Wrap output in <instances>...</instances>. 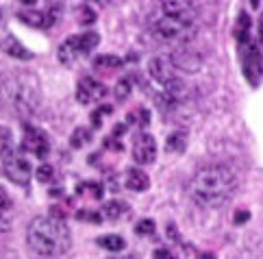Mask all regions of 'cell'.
I'll use <instances>...</instances> for the list:
<instances>
[{
    "mask_svg": "<svg viewBox=\"0 0 263 259\" xmlns=\"http://www.w3.org/2000/svg\"><path fill=\"white\" fill-rule=\"evenodd\" d=\"M239 188L235 168L229 163H209L196 170L190 181V196L202 207H220L229 202Z\"/></svg>",
    "mask_w": 263,
    "mask_h": 259,
    "instance_id": "obj_1",
    "label": "cell"
},
{
    "mask_svg": "<svg viewBox=\"0 0 263 259\" xmlns=\"http://www.w3.org/2000/svg\"><path fill=\"white\" fill-rule=\"evenodd\" d=\"M26 242H29V248L35 255L50 259V257H61L70 251L72 235L65 220L40 216L26 229Z\"/></svg>",
    "mask_w": 263,
    "mask_h": 259,
    "instance_id": "obj_2",
    "label": "cell"
},
{
    "mask_svg": "<svg viewBox=\"0 0 263 259\" xmlns=\"http://www.w3.org/2000/svg\"><path fill=\"white\" fill-rule=\"evenodd\" d=\"M42 103L40 81L33 74H17L13 83V107L22 118H31Z\"/></svg>",
    "mask_w": 263,
    "mask_h": 259,
    "instance_id": "obj_3",
    "label": "cell"
},
{
    "mask_svg": "<svg viewBox=\"0 0 263 259\" xmlns=\"http://www.w3.org/2000/svg\"><path fill=\"white\" fill-rule=\"evenodd\" d=\"M194 20H196V13L161 15L155 22V35L161 42L187 44V40H190L192 33H194Z\"/></svg>",
    "mask_w": 263,
    "mask_h": 259,
    "instance_id": "obj_4",
    "label": "cell"
},
{
    "mask_svg": "<svg viewBox=\"0 0 263 259\" xmlns=\"http://www.w3.org/2000/svg\"><path fill=\"white\" fill-rule=\"evenodd\" d=\"M22 151L35 155L37 159H46L50 153V140L46 131L33 124H24V137H22Z\"/></svg>",
    "mask_w": 263,
    "mask_h": 259,
    "instance_id": "obj_5",
    "label": "cell"
},
{
    "mask_svg": "<svg viewBox=\"0 0 263 259\" xmlns=\"http://www.w3.org/2000/svg\"><path fill=\"white\" fill-rule=\"evenodd\" d=\"M241 63H243V77L252 87L261 85L263 81V54L255 46H246L241 50Z\"/></svg>",
    "mask_w": 263,
    "mask_h": 259,
    "instance_id": "obj_6",
    "label": "cell"
},
{
    "mask_svg": "<svg viewBox=\"0 0 263 259\" xmlns=\"http://www.w3.org/2000/svg\"><path fill=\"white\" fill-rule=\"evenodd\" d=\"M170 61L174 63V68L176 70H183V72H198L202 68V54L198 50H194L192 46H187V44H181V46H176V48L172 50L170 54Z\"/></svg>",
    "mask_w": 263,
    "mask_h": 259,
    "instance_id": "obj_7",
    "label": "cell"
},
{
    "mask_svg": "<svg viewBox=\"0 0 263 259\" xmlns=\"http://www.w3.org/2000/svg\"><path fill=\"white\" fill-rule=\"evenodd\" d=\"M3 168H5V174H7L9 181H13L17 185H29L31 183L33 168H31V163L17 153L7 157V159H3Z\"/></svg>",
    "mask_w": 263,
    "mask_h": 259,
    "instance_id": "obj_8",
    "label": "cell"
},
{
    "mask_svg": "<svg viewBox=\"0 0 263 259\" xmlns=\"http://www.w3.org/2000/svg\"><path fill=\"white\" fill-rule=\"evenodd\" d=\"M107 96V87L102 85L100 81H96L93 77H83L77 85V100L81 105H91L98 103Z\"/></svg>",
    "mask_w": 263,
    "mask_h": 259,
    "instance_id": "obj_9",
    "label": "cell"
},
{
    "mask_svg": "<svg viewBox=\"0 0 263 259\" xmlns=\"http://www.w3.org/2000/svg\"><path fill=\"white\" fill-rule=\"evenodd\" d=\"M133 159L139 165H148L157 159V142L150 133H139L133 140Z\"/></svg>",
    "mask_w": 263,
    "mask_h": 259,
    "instance_id": "obj_10",
    "label": "cell"
},
{
    "mask_svg": "<svg viewBox=\"0 0 263 259\" xmlns=\"http://www.w3.org/2000/svg\"><path fill=\"white\" fill-rule=\"evenodd\" d=\"M148 72H150V77H153L157 83H161L163 87L170 81L178 79L176 77V68H174V63L170 61V57H153L148 61Z\"/></svg>",
    "mask_w": 263,
    "mask_h": 259,
    "instance_id": "obj_11",
    "label": "cell"
},
{
    "mask_svg": "<svg viewBox=\"0 0 263 259\" xmlns=\"http://www.w3.org/2000/svg\"><path fill=\"white\" fill-rule=\"evenodd\" d=\"M17 20L24 22L26 26H33V29H50L54 24V15L46 11H20Z\"/></svg>",
    "mask_w": 263,
    "mask_h": 259,
    "instance_id": "obj_12",
    "label": "cell"
},
{
    "mask_svg": "<svg viewBox=\"0 0 263 259\" xmlns=\"http://www.w3.org/2000/svg\"><path fill=\"white\" fill-rule=\"evenodd\" d=\"M124 185L130 192H146L150 188V179H148V174L142 172L139 168H130V170H126Z\"/></svg>",
    "mask_w": 263,
    "mask_h": 259,
    "instance_id": "obj_13",
    "label": "cell"
},
{
    "mask_svg": "<svg viewBox=\"0 0 263 259\" xmlns=\"http://www.w3.org/2000/svg\"><path fill=\"white\" fill-rule=\"evenodd\" d=\"M98 44H100V35H98V33H93V31L81 33V35H74V46H77L79 54H87V52H91Z\"/></svg>",
    "mask_w": 263,
    "mask_h": 259,
    "instance_id": "obj_14",
    "label": "cell"
},
{
    "mask_svg": "<svg viewBox=\"0 0 263 259\" xmlns=\"http://www.w3.org/2000/svg\"><path fill=\"white\" fill-rule=\"evenodd\" d=\"M3 50L9 54V57H15V59H22V61L33 59V52L26 50L24 46L15 40V37H7V40L3 42Z\"/></svg>",
    "mask_w": 263,
    "mask_h": 259,
    "instance_id": "obj_15",
    "label": "cell"
},
{
    "mask_svg": "<svg viewBox=\"0 0 263 259\" xmlns=\"http://www.w3.org/2000/svg\"><path fill=\"white\" fill-rule=\"evenodd\" d=\"M79 57L81 54L77 50V46H74V37H68V40L59 46V61L63 63V66H74Z\"/></svg>",
    "mask_w": 263,
    "mask_h": 259,
    "instance_id": "obj_16",
    "label": "cell"
},
{
    "mask_svg": "<svg viewBox=\"0 0 263 259\" xmlns=\"http://www.w3.org/2000/svg\"><path fill=\"white\" fill-rule=\"evenodd\" d=\"M98 246L100 248H105V251H111V253H118V251H124V246H126V242H124V237L122 235H116V233H109V235H100L98 239Z\"/></svg>",
    "mask_w": 263,
    "mask_h": 259,
    "instance_id": "obj_17",
    "label": "cell"
},
{
    "mask_svg": "<svg viewBox=\"0 0 263 259\" xmlns=\"http://www.w3.org/2000/svg\"><path fill=\"white\" fill-rule=\"evenodd\" d=\"M124 66V59L118 57V54H98L93 59V68L96 70H118Z\"/></svg>",
    "mask_w": 263,
    "mask_h": 259,
    "instance_id": "obj_18",
    "label": "cell"
},
{
    "mask_svg": "<svg viewBox=\"0 0 263 259\" xmlns=\"http://www.w3.org/2000/svg\"><path fill=\"white\" fill-rule=\"evenodd\" d=\"M15 153V144H13V133L7 126H0V159H7Z\"/></svg>",
    "mask_w": 263,
    "mask_h": 259,
    "instance_id": "obj_19",
    "label": "cell"
},
{
    "mask_svg": "<svg viewBox=\"0 0 263 259\" xmlns=\"http://www.w3.org/2000/svg\"><path fill=\"white\" fill-rule=\"evenodd\" d=\"M128 211V205L122 200H109L105 202V207H102V216L109 218V220H120Z\"/></svg>",
    "mask_w": 263,
    "mask_h": 259,
    "instance_id": "obj_20",
    "label": "cell"
},
{
    "mask_svg": "<svg viewBox=\"0 0 263 259\" xmlns=\"http://www.w3.org/2000/svg\"><path fill=\"white\" fill-rule=\"evenodd\" d=\"M185 146H187V133L183 131H178V133H172L170 137H167V142H165V151L167 153H183L185 151Z\"/></svg>",
    "mask_w": 263,
    "mask_h": 259,
    "instance_id": "obj_21",
    "label": "cell"
},
{
    "mask_svg": "<svg viewBox=\"0 0 263 259\" xmlns=\"http://www.w3.org/2000/svg\"><path fill=\"white\" fill-rule=\"evenodd\" d=\"M91 142V133L87 131L85 126H79V128H74V133L70 137V146L72 148H83L85 144Z\"/></svg>",
    "mask_w": 263,
    "mask_h": 259,
    "instance_id": "obj_22",
    "label": "cell"
},
{
    "mask_svg": "<svg viewBox=\"0 0 263 259\" xmlns=\"http://www.w3.org/2000/svg\"><path fill=\"white\" fill-rule=\"evenodd\" d=\"M11 214V196L7 194L5 188H0V225L7 227V216Z\"/></svg>",
    "mask_w": 263,
    "mask_h": 259,
    "instance_id": "obj_23",
    "label": "cell"
},
{
    "mask_svg": "<svg viewBox=\"0 0 263 259\" xmlns=\"http://www.w3.org/2000/svg\"><path fill=\"white\" fill-rule=\"evenodd\" d=\"M79 194H89L91 198H102V185L100 183H93V181H87V183H79Z\"/></svg>",
    "mask_w": 263,
    "mask_h": 259,
    "instance_id": "obj_24",
    "label": "cell"
},
{
    "mask_svg": "<svg viewBox=\"0 0 263 259\" xmlns=\"http://www.w3.org/2000/svg\"><path fill=\"white\" fill-rule=\"evenodd\" d=\"M77 13H79V22H81V24H93V22L98 20V17H96V11H93V9H89L87 5L79 7V9H77Z\"/></svg>",
    "mask_w": 263,
    "mask_h": 259,
    "instance_id": "obj_25",
    "label": "cell"
},
{
    "mask_svg": "<svg viewBox=\"0 0 263 259\" xmlns=\"http://www.w3.org/2000/svg\"><path fill=\"white\" fill-rule=\"evenodd\" d=\"M35 177H37L40 183H50L54 179V168L48 165V163H44V165H40V168L35 170Z\"/></svg>",
    "mask_w": 263,
    "mask_h": 259,
    "instance_id": "obj_26",
    "label": "cell"
},
{
    "mask_svg": "<svg viewBox=\"0 0 263 259\" xmlns=\"http://www.w3.org/2000/svg\"><path fill=\"white\" fill-rule=\"evenodd\" d=\"M114 94H116L118 100H126L128 94H130V81H128V79H120L118 85H116V89H114Z\"/></svg>",
    "mask_w": 263,
    "mask_h": 259,
    "instance_id": "obj_27",
    "label": "cell"
},
{
    "mask_svg": "<svg viewBox=\"0 0 263 259\" xmlns=\"http://www.w3.org/2000/svg\"><path fill=\"white\" fill-rule=\"evenodd\" d=\"M128 122L130 124H139V126H148L150 116H148L146 109H139V111H135V114H128Z\"/></svg>",
    "mask_w": 263,
    "mask_h": 259,
    "instance_id": "obj_28",
    "label": "cell"
},
{
    "mask_svg": "<svg viewBox=\"0 0 263 259\" xmlns=\"http://www.w3.org/2000/svg\"><path fill=\"white\" fill-rule=\"evenodd\" d=\"M135 233L137 235H153L155 233V222L153 220H139L137 227H135Z\"/></svg>",
    "mask_w": 263,
    "mask_h": 259,
    "instance_id": "obj_29",
    "label": "cell"
},
{
    "mask_svg": "<svg viewBox=\"0 0 263 259\" xmlns=\"http://www.w3.org/2000/svg\"><path fill=\"white\" fill-rule=\"evenodd\" d=\"M107 114H111V107H107V105H105V107H100V109H96V111L91 114V124L98 128V126L102 124V118H105Z\"/></svg>",
    "mask_w": 263,
    "mask_h": 259,
    "instance_id": "obj_30",
    "label": "cell"
},
{
    "mask_svg": "<svg viewBox=\"0 0 263 259\" xmlns=\"http://www.w3.org/2000/svg\"><path fill=\"white\" fill-rule=\"evenodd\" d=\"M77 218L79 220H89V222H93V225H100V222H102V216L93 214V211H79Z\"/></svg>",
    "mask_w": 263,
    "mask_h": 259,
    "instance_id": "obj_31",
    "label": "cell"
},
{
    "mask_svg": "<svg viewBox=\"0 0 263 259\" xmlns=\"http://www.w3.org/2000/svg\"><path fill=\"white\" fill-rule=\"evenodd\" d=\"M155 259H176L170 251H167V248H157L155 251Z\"/></svg>",
    "mask_w": 263,
    "mask_h": 259,
    "instance_id": "obj_32",
    "label": "cell"
},
{
    "mask_svg": "<svg viewBox=\"0 0 263 259\" xmlns=\"http://www.w3.org/2000/svg\"><path fill=\"white\" fill-rule=\"evenodd\" d=\"M124 131H126V124H116L114 126V137H120Z\"/></svg>",
    "mask_w": 263,
    "mask_h": 259,
    "instance_id": "obj_33",
    "label": "cell"
},
{
    "mask_svg": "<svg viewBox=\"0 0 263 259\" xmlns=\"http://www.w3.org/2000/svg\"><path fill=\"white\" fill-rule=\"evenodd\" d=\"M235 220H237V225H241V222L248 220V211H239L237 216H235Z\"/></svg>",
    "mask_w": 263,
    "mask_h": 259,
    "instance_id": "obj_34",
    "label": "cell"
},
{
    "mask_svg": "<svg viewBox=\"0 0 263 259\" xmlns=\"http://www.w3.org/2000/svg\"><path fill=\"white\" fill-rule=\"evenodd\" d=\"M257 31H259V33H257V37H259V42L263 44V15L259 17V26H257Z\"/></svg>",
    "mask_w": 263,
    "mask_h": 259,
    "instance_id": "obj_35",
    "label": "cell"
},
{
    "mask_svg": "<svg viewBox=\"0 0 263 259\" xmlns=\"http://www.w3.org/2000/svg\"><path fill=\"white\" fill-rule=\"evenodd\" d=\"M107 146L114 148V151H122V144L120 142H114V140H107Z\"/></svg>",
    "mask_w": 263,
    "mask_h": 259,
    "instance_id": "obj_36",
    "label": "cell"
},
{
    "mask_svg": "<svg viewBox=\"0 0 263 259\" xmlns=\"http://www.w3.org/2000/svg\"><path fill=\"white\" fill-rule=\"evenodd\" d=\"M91 3H96V5H100V7H107L111 0H91Z\"/></svg>",
    "mask_w": 263,
    "mask_h": 259,
    "instance_id": "obj_37",
    "label": "cell"
},
{
    "mask_svg": "<svg viewBox=\"0 0 263 259\" xmlns=\"http://www.w3.org/2000/svg\"><path fill=\"white\" fill-rule=\"evenodd\" d=\"M20 3H22V5H35L37 0H20Z\"/></svg>",
    "mask_w": 263,
    "mask_h": 259,
    "instance_id": "obj_38",
    "label": "cell"
},
{
    "mask_svg": "<svg viewBox=\"0 0 263 259\" xmlns=\"http://www.w3.org/2000/svg\"><path fill=\"white\" fill-rule=\"evenodd\" d=\"M250 3H252V5H255V7H257V5H259V0H250Z\"/></svg>",
    "mask_w": 263,
    "mask_h": 259,
    "instance_id": "obj_39",
    "label": "cell"
},
{
    "mask_svg": "<svg viewBox=\"0 0 263 259\" xmlns=\"http://www.w3.org/2000/svg\"><path fill=\"white\" fill-rule=\"evenodd\" d=\"M161 3H163V0H161Z\"/></svg>",
    "mask_w": 263,
    "mask_h": 259,
    "instance_id": "obj_40",
    "label": "cell"
}]
</instances>
